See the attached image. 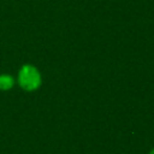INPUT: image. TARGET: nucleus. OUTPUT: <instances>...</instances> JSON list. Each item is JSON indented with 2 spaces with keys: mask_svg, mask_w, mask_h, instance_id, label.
<instances>
[{
  "mask_svg": "<svg viewBox=\"0 0 154 154\" xmlns=\"http://www.w3.org/2000/svg\"><path fill=\"white\" fill-rule=\"evenodd\" d=\"M149 154H154V148H153V149H152V150L149 152Z\"/></svg>",
  "mask_w": 154,
  "mask_h": 154,
  "instance_id": "3",
  "label": "nucleus"
},
{
  "mask_svg": "<svg viewBox=\"0 0 154 154\" xmlns=\"http://www.w3.org/2000/svg\"><path fill=\"white\" fill-rule=\"evenodd\" d=\"M17 83L24 91L31 93L42 85V75L40 70L32 64H24L17 73Z\"/></svg>",
  "mask_w": 154,
  "mask_h": 154,
  "instance_id": "1",
  "label": "nucleus"
},
{
  "mask_svg": "<svg viewBox=\"0 0 154 154\" xmlns=\"http://www.w3.org/2000/svg\"><path fill=\"white\" fill-rule=\"evenodd\" d=\"M14 77L10 73H1L0 75V90L7 91L11 90L14 85Z\"/></svg>",
  "mask_w": 154,
  "mask_h": 154,
  "instance_id": "2",
  "label": "nucleus"
}]
</instances>
